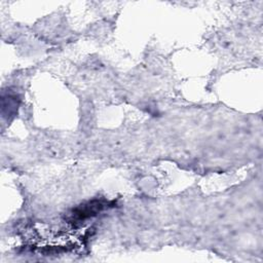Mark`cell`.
I'll return each instance as SVG.
<instances>
[{"label":"cell","mask_w":263,"mask_h":263,"mask_svg":"<svg viewBox=\"0 0 263 263\" xmlns=\"http://www.w3.org/2000/svg\"><path fill=\"white\" fill-rule=\"evenodd\" d=\"M105 206H106V203H104L102 200H92L87 202L86 204L76 208L73 211V217L75 218V220L81 221L97 215V213L102 211Z\"/></svg>","instance_id":"1"}]
</instances>
